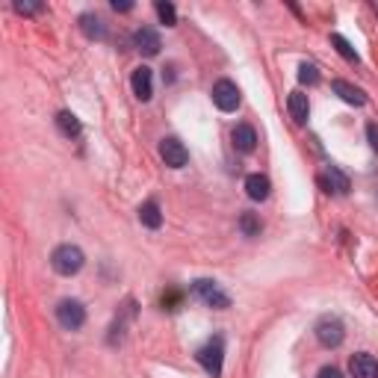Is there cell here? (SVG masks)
<instances>
[{"mask_svg": "<svg viewBox=\"0 0 378 378\" xmlns=\"http://www.w3.org/2000/svg\"><path fill=\"white\" fill-rule=\"evenodd\" d=\"M83 263H86V255L77 248V245H56L54 248V255H50V266H54L56 275H62V278H71V275H77L83 269Z\"/></svg>", "mask_w": 378, "mask_h": 378, "instance_id": "obj_1", "label": "cell"}, {"mask_svg": "<svg viewBox=\"0 0 378 378\" xmlns=\"http://www.w3.org/2000/svg\"><path fill=\"white\" fill-rule=\"evenodd\" d=\"M195 358H198L201 367H204L207 375L219 378V375H222V363H225V340H222V337L207 340V343L198 349V355H195Z\"/></svg>", "mask_w": 378, "mask_h": 378, "instance_id": "obj_2", "label": "cell"}, {"mask_svg": "<svg viewBox=\"0 0 378 378\" xmlns=\"http://www.w3.org/2000/svg\"><path fill=\"white\" fill-rule=\"evenodd\" d=\"M192 293L204 301L207 308H213V310H228L231 308V296L225 293L216 281H210V278H198L192 284Z\"/></svg>", "mask_w": 378, "mask_h": 378, "instance_id": "obj_3", "label": "cell"}, {"mask_svg": "<svg viewBox=\"0 0 378 378\" xmlns=\"http://www.w3.org/2000/svg\"><path fill=\"white\" fill-rule=\"evenodd\" d=\"M210 98H213V104H216L222 112H234V109H239V104H243L239 86L234 80H228V77H222V80L213 83Z\"/></svg>", "mask_w": 378, "mask_h": 378, "instance_id": "obj_4", "label": "cell"}, {"mask_svg": "<svg viewBox=\"0 0 378 378\" xmlns=\"http://www.w3.org/2000/svg\"><path fill=\"white\" fill-rule=\"evenodd\" d=\"M313 334H317L319 346H325V349H337V346L346 340V325L340 322L337 317H322V319L317 322V328H313Z\"/></svg>", "mask_w": 378, "mask_h": 378, "instance_id": "obj_5", "label": "cell"}, {"mask_svg": "<svg viewBox=\"0 0 378 378\" xmlns=\"http://www.w3.org/2000/svg\"><path fill=\"white\" fill-rule=\"evenodd\" d=\"M56 319H59L62 328H68V331L83 328V322H86V308H83V301H77V298L59 301V305H56Z\"/></svg>", "mask_w": 378, "mask_h": 378, "instance_id": "obj_6", "label": "cell"}, {"mask_svg": "<svg viewBox=\"0 0 378 378\" xmlns=\"http://www.w3.org/2000/svg\"><path fill=\"white\" fill-rule=\"evenodd\" d=\"M160 157H162V162H166L169 169H183L189 162V151H186V145L178 139V136H166V139L160 142Z\"/></svg>", "mask_w": 378, "mask_h": 378, "instance_id": "obj_7", "label": "cell"}, {"mask_svg": "<svg viewBox=\"0 0 378 378\" xmlns=\"http://www.w3.org/2000/svg\"><path fill=\"white\" fill-rule=\"evenodd\" d=\"M130 86H133V95L142 100H151L154 98V71H151L148 66H139L133 71V77H130Z\"/></svg>", "mask_w": 378, "mask_h": 378, "instance_id": "obj_8", "label": "cell"}, {"mask_svg": "<svg viewBox=\"0 0 378 378\" xmlns=\"http://www.w3.org/2000/svg\"><path fill=\"white\" fill-rule=\"evenodd\" d=\"M133 47L139 50L142 56H157V54H160V47H162L160 33H157V30H151V27H139V30L133 33Z\"/></svg>", "mask_w": 378, "mask_h": 378, "instance_id": "obj_9", "label": "cell"}, {"mask_svg": "<svg viewBox=\"0 0 378 378\" xmlns=\"http://www.w3.org/2000/svg\"><path fill=\"white\" fill-rule=\"evenodd\" d=\"M349 372L351 378H378V361L367 351H358L349 358Z\"/></svg>", "mask_w": 378, "mask_h": 378, "instance_id": "obj_10", "label": "cell"}, {"mask_svg": "<svg viewBox=\"0 0 378 378\" xmlns=\"http://www.w3.org/2000/svg\"><path fill=\"white\" fill-rule=\"evenodd\" d=\"M231 142H234V148L239 151V154H251V151L257 148V133H255V128L251 124H236V128L231 130Z\"/></svg>", "mask_w": 378, "mask_h": 378, "instance_id": "obj_11", "label": "cell"}, {"mask_svg": "<svg viewBox=\"0 0 378 378\" xmlns=\"http://www.w3.org/2000/svg\"><path fill=\"white\" fill-rule=\"evenodd\" d=\"M331 89H334V95L340 100H346V104H351V107H363V104H367V92L358 89V86H351L349 80H331Z\"/></svg>", "mask_w": 378, "mask_h": 378, "instance_id": "obj_12", "label": "cell"}, {"mask_svg": "<svg viewBox=\"0 0 378 378\" xmlns=\"http://www.w3.org/2000/svg\"><path fill=\"white\" fill-rule=\"evenodd\" d=\"M287 109H289V119L296 124H308V116H310V100L305 92H289L287 98Z\"/></svg>", "mask_w": 378, "mask_h": 378, "instance_id": "obj_13", "label": "cell"}, {"mask_svg": "<svg viewBox=\"0 0 378 378\" xmlns=\"http://www.w3.org/2000/svg\"><path fill=\"white\" fill-rule=\"evenodd\" d=\"M245 192H248L251 201H266L269 192H272V183H269L266 174L255 172V174H248V178H245Z\"/></svg>", "mask_w": 378, "mask_h": 378, "instance_id": "obj_14", "label": "cell"}, {"mask_svg": "<svg viewBox=\"0 0 378 378\" xmlns=\"http://www.w3.org/2000/svg\"><path fill=\"white\" fill-rule=\"evenodd\" d=\"M319 183L325 186V192H334V195H346L349 192V178L343 174L340 166H328V172H325V178Z\"/></svg>", "mask_w": 378, "mask_h": 378, "instance_id": "obj_15", "label": "cell"}, {"mask_svg": "<svg viewBox=\"0 0 378 378\" xmlns=\"http://www.w3.org/2000/svg\"><path fill=\"white\" fill-rule=\"evenodd\" d=\"M80 33L86 36V39H104L107 36V27H104V21H100V15H95V12H83L80 15Z\"/></svg>", "mask_w": 378, "mask_h": 378, "instance_id": "obj_16", "label": "cell"}, {"mask_svg": "<svg viewBox=\"0 0 378 378\" xmlns=\"http://www.w3.org/2000/svg\"><path fill=\"white\" fill-rule=\"evenodd\" d=\"M56 128H59V133H62V136H68V139H77V136L83 133L80 119L74 116V112H68V109L56 112Z\"/></svg>", "mask_w": 378, "mask_h": 378, "instance_id": "obj_17", "label": "cell"}, {"mask_svg": "<svg viewBox=\"0 0 378 378\" xmlns=\"http://www.w3.org/2000/svg\"><path fill=\"white\" fill-rule=\"evenodd\" d=\"M139 222L145 225V228H151V231L160 228V225H162V213H160L157 201H145V204L139 207Z\"/></svg>", "mask_w": 378, "mask_h": 378, "instance_id": "obj_18", "label": "cell"}, {"mask_svg": "<svg viewBox=\"0 0 378 378\" xmlns=\"http://www.w3.org/2000/svg\"><path fill=\"white\" fill-rule=\"evenodd\" d=\"M331 45H334V50H337V54L343 56L346 62H355V66L361 62V59H358V54H355V47H351V45H349L340 33H331Z\"/></svg>", "mask_w": 378, "mask_h": 378, "instance_id": "obj_19", "label": "cell"}, {"mask_svg": "<svg viewBox=\"0 0 378 378\" xmlns=\"http://www.w3.org/2000/svg\"><path fill=\"white\" fill-rule=\"evenodd\" d=\"M239 231H243L245 236H260L263 225H260V219L255 216V213H243V216H239Z\"/></svg>", "mask_w": 378, "mask_h": 378, "instance_id": "obj_20", "label": "cell"}, {"mask_svg": "<svg viewBox=\"0 0 378 378\" xmlns=\"http://www.w3.org/2000/svg\"><path fill=\"white\" fill-rule=\"evenodd\" d=\"M157 15H160V21L166 24V27H174V24H178V9H174L169 0H157Z\"/></svg>", "mask_w": 378, "mask_h": 378, "instance_id": "obj_21", "label": "cell"}, {"mask_svg": "<svg viewBox=\"0 0 378 378\" xmlns=\"http://www.w3.org/2000/svg\"><path fill=\"white\" fill-rule=\"evenodd\" d=\"M298 83H301V86H317V83H319V68L313 66V62H301Z\"/></svg>", "mask_w": 378, "mask_h": 378, "instance_id": "obj_22", "label": "cell"}, {"mask_svg": "<svg viewBox=\"0 0 378 378\" xmlns=\"http://www.w3.org/2000/svg\"><path fill=\"white\" fill-rule=\"evenodd\" d=\"M12 9H15L18 15H36V12H42V3H24V0H15Z\"/></svg>", "mask_w": 378, "mask_h": 378, "instance_id": "obj_23", "label": "cell"}, {"mask_svg": "<svg viewBox=\"0 0 378 378\" xmlns=\"http://www.w3.org/2000/svg\"><path fill=\"white\" fill-rule=\"evenodd\" d=\"M178 305H181V293H178V289H169V293L162 296V308H166V310H178Z\"/></svg>", "mask_w": 378, "mask_h": 378, "instance_id": "obj_24", "label": "cell"}, {"mask_svg": "<svg viewBox=\"0 0 378 378\" xmlns=\"http://www.w3.org/2000/svg\"><path fill=\"white\" fill-rule=\"evenodd\" d=\"M367 139H370V148L378 154V124H375V121L367 124Z\"/></svg>", "mask_w": 378, "mask_h": 378, "instance_id": "obj_25", "label": "cell"}, {"mask_svg": "<svg viewBox=\"0 0 378 378\" xmlns=\"http://www.w3.org/2000/svg\"><path fill=\"white\" fill-rule=\"evenodd\" d=\"M317 378H343V372H340L337 367H322V370L317 372Z\"/></svg>", "mask_w": 378, "mask_h": 378, "instance_id": "obj_26", "label": "cell"}, {"mask_svg": "<svg viewBox=\"0 0 378 378\" xmlns=\"http://www.w3.org/2000/svg\"><path fill=\"white\" fill-rule=\"evenodd\" d=\"M112 9H116V12H130L133 3H119V0H116V3H112Z\"/></svg>", "mask_w": 378, "mask_h": 378, "instance_id": "obj_27", "label": "cell"}]
</instances>
